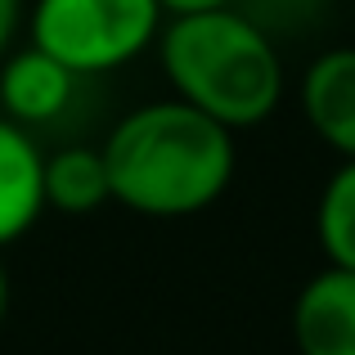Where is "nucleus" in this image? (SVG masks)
Masks as SVG:
<instances>
[{"mask_svg": "<svg viewBox=\"0 0 355 355\" xmlns=\"http://www.w3.org/2000/svg\"><path fill=\"white\" fill-rule=\"evenodd\" d=\"M243 14L270 36V41H297L311 36L329 18V0H234Z\"/></svg>", "mask_w": 355, "mask_h": 355, "instance_id": "nucleus-10", "label": "nucleus"}, {"mask_svg": "<svg viewBox=\"0 0 355 355\" xmlns=\"http://www.w3.org/2000/svg\"><path fill=\"white\" fill-rule=\"evenodd\" d=\"M153 50L171 95L234 135L284 104V54L239 5L166 18Z\"/></svg>", "mask_w": 355, "mask_h": 355, "instance_id": "nucleus-2", "label": "nucleus"}, {"mask_svg": "<svg viewBox=\"0 0 355 355\" xmlns=\"http://www.w3.org/2000/svg\"><path fill=\"white\" fill-rule=\"evenodd\" d=\"M297 355H355V270L324 266L293 302Z\"/></svg>", "mask_w": 355, "mask_h": 355, "instance_id": "nucleus-5", "label": "nucleus"}, {"mask_svg": "<svg viewBox=\"0 0 355 355\" xmlns=\"http://www.w3.org/2000/svg\"><path fill=\"white\" fill-rule=\"evenodd\" d=\"M99 148L113 202L148 220H184L216 207L239 171L234 130L175 95L130 108Z\"/></svg>", "mask_w": 355, "mask_h": 355, "instance_id": "nucleus-1", "label": "nucleus"}, {"mask_svg": "<svg viewBox=\"0 0 355 355\" xmlns=\"http://www.w3.org/2000/svg\"><path fill=\"white\" fill-rule=\"evenodd\" d=\"M166 18H184V14H207V9H225L234 0H157Z\"/></svg>", "mask_w": 355, "mask_h": 355, "instance_id": "nucleus-12", "label": "nucleus"}, {"mask_svg": "<svg viewBox=\"0 0 355 355\" xmlns=\"http://www.w3.org/2000/svg\"><path fill=\"white\" fill-rule=\"evenodd\" d=\"M315 239L329 266L355 270V157L329 175L315 202Z\"/></svg>", "mask_w": 355, "mask_h": 355, "instance_id": "nucleus-9", "label": "nucleus"}, {"mask_svg": "<svg viewBox=\"0 0 355 355\" xmlns=\"http://www.w3.org/2000/svg\"><path fill=\"white\" fill-rule=\"evenodd\" d=\"M108 202H113V184L99 144H59L54 153H45V211L95 216Z\"/></svg>", "mask_w": 355, "mask_h": 355, "instance_id": "nucleus-8", "label": "nucleus"}, {"mask_svg": "<svg viewBox=\"0 0 355 355\" xmlns=\"http://www.w3.org/2000/svg\"><path fill=\"white\" fill-rule=\"evenodd\" d=\"M27 9H32V0H0V59L27 32Z\"/></svg>", "mask_w": 355, "mask_h": 355, "instance_id": "nucleus-11", "label": "nucleus"}, {"mask_svg": "<svg viewBox=\"0 0 355 355\" xmlns=\"http://www.w3.org/2000/svg\"><path fill=\"white\" fill-rule=\"evenodd\" d=\"M162 23L166 14L157 0H32L27 41L77 77L99 81L144 59L162 36Z\"/></svg>", "mask_w": 355, "mask_h": 355, "instance_id": "nucleus-3", "label": "nucleus"}, {"mask_svg": "<svg viewBox=\"0 0 355 355\" xmlns=\"http://www.w3.org/2000/svg\"><path fill=\"white\" fill-rule=\"evenodd\" d=\"M302 113L311 130L342 157H355V45H333L306 63Z\"/></svg>", "mask_w": 355, "mask_h": 355, "instance_id": "nucleus-6", "label": "nucleus"}, {"mask_svg": "<svg viewBox=\"0 0 355 355\" xmlns=\"http://www.w3.org/2000/svg\"><path fill=\"white\" fill-rule=\"evenodd\" d=\"M5 315H9V270L0 261V329H5Z\"/></svg>", "mask_w": 355, "mask_h": 355, "instance_id": "nucleus-13", "label": "nucleus"}, {"mask_svg": "<svg viewBox=\"0 0 355 355\" xmlns=\"http://www.w3.org/2000/svg\"><path fill=\"white\" fill-rule=\"evenodd\" d=\"M45 216V148L0 113V252Z\"/></svg>", "mask_w": 355, "mask_h": 355, "instance_id": "nucleus-7", "label": "nucleus"}, {"mask_svg": "<svg viewBox=\"0 0 355 355\" xmlns=\"http://www.w3.org/2000/svg\"><path fill=\"white\" fill-rule=\"evenodd\" d=\"M90 81L77 77L72 68H63L54 54H45L41 45H14L0 59V113L14 126L32 130H59L63 121L77 113L81 90Z\"/></svg>", "mask_w": 355, "mask_h": 355, "instance_id": "nucleus-4", "label": "nucleus"}]
</instances>
